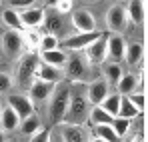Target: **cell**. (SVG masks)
<instances>
[{"mask_svg":"<svg viewBox=\"0 0 148 142\" xmlns=\"http://www.w3.org/2000/svg\"><path fill=\"white\" fill-rule=\"evenodd\" d=\"M68 104H70V84L66 82H56L54 88H52V94L46 100V112H48V120L50 124H60L64 122L66 116V110H68Z\"/></svg>","mask_w":148,"mask_h":142,"instance_id":"obj_1","label":"cell"},{"mask_svg":"<svg viewBox=\"0 0 148 142\" xmlns=\"http://www.w3.org/2000/svg\"><path fill=\"white\" fill-rule=\"evenodd\" d=\"M40 64V58H38V52H22L18 56V62H16V74H14V84L20 88V90H28L30 84L34 82L36 78V68Z\"/></svg>","mask_w":148,"mask_h":142,"instance_id":"obj_2","label":"cell"},{"mask_svg":"<svg viewBox=\"0 0 148 142\" xmlns=\"http://www.w3.org/2000/svg\"><path fill=\"white\" fill-rule=\"evenodd\" d=\"M90 108H92V106H90V102H88V98H86L84 86H78V88H72V86H70V104H68L64 122L84 124V122L88 120Z\"/></svg>","mask_w":148,"mask_h":142,"instance_id":"obj_3","label":"cell"},{"mask_svg":"<svg viewBox=\"0 0 148 142\" xmlns=\"http://www.w3.org/2000/svg\"><path fill=\"white\" fill-rule=\"evenodd\" d=\"M62 72L72 82H84L88 78V74H90V62L86 60L82 50H70V54L66 56Z\"/></svg>","mask_w":148,"mask_h":142,"instance_id":"obj_4","label":"cell"},{"mask_svg":"<svg viewBox=\"0 0 148 142\" xmlns=\"http://www.w3.org/2000/svg\"><path fill=\"white\" fill-rule=\"evenodd\" d=\"M56 134L60 142H88L90 134L84 128V124H70V122H60L56 124Z\"/></svg>","mask_w":148,"mask_h":142,"instance_id":"obj_5","label":"cell"},{"mask_svg":"<svg viewBox=\"0 0 148 142\" xmlns=\"http://www.w3.org/2000/svg\"><path fill=\"white\" fill-rule=\"evenodd\" d=\"M42 26L46 28L48 34H54V36H62V34H68L70 30V24L66 22L64 14L56 12L54 8H44V20H42Z\"/></svg>","mask_w":148,"mask_h":142,"instance_id":"obj_6","label":"cell"},{"mask_svg":"<svg viewBox=\"0 0 148 142\" xmlns=\"http://www.w3.org/2000/svg\"><path fill=\"white\" fill-rule=\"evenodd\" d=\"M104 22H106V28L114 34H120L126 30L128 26V14H126V8L120 6V4H114L106 10V16H104Z\"/></svg>","mask_w":148,"mask_h":142,"instance_id":"obj_7","label":"cell"},{"mask_svg":"<svg viewBox=\"0 0 148 142\" xmlns=\"http://www.w3.org/2000/svg\"><path fill=\"white\" fill-rule=\"evenodd\" d=\"M82 54L86 56V60L90 62V66H96V64L106 62V34L100 32V36L84 48Z\"/></svg>","mask_w":148,"mask_h":142,"instance_id":"obj_8","label":"cell"},{"mask_svg":"<svg viewBox=\"0 0 148 142\" xmlns=\"http://www.w3.org/2000/svg\"><path fill=\"white\" fill-rule=\"evenodd\" d=\"M6 106H10V108L20 116V120L34 112V102H32L30 96L24 94V92H12V94H8Z\"/></svg>","mask_w":148,"mask_h":142,"instance_id":"obj_9","label":"cell"},{"mask_svg":"<svg viewBox=\"0 0 148 142\" xmlns=\"http://www.w3.org/2000/svg\"><path fill=\"white\" fill-rule=\"evenodd\" d=\"M70 26L76 32H92V30H96V18H94V14L90 10L78 8V10H72Z\"/></svg>","mask_w":148,"mask_h":142,"instance_id":"obj_10","label":"cell"},{"mask_svg":"<svg viewBox=\"0 0 148 142\" xmlns=\"http://www.w3.org/2000/svg\"><path fill=\"white\" fill-rule=\"evenodd\" d=\"M100 36L98 30H92V32H74V34H68L60 44L66 50H84L92 40H96Z\"/></svg>","mask_w":148,"mask_h":142,"instance_id":"obj_11","label":"cell"},{"mask_svg":"<svg viewBox=\"0 0 148 142\" xmlns=\"http://www.w3.org/2000/svg\"><path fill=\"white\" fill-rule=\"evenodd\" d=\"M2 50L8 58H18L24 50V42L20 36V30H8L2 36Z\"/></svg>","mask_w":148,"mask_h":142,"instance_id":"obj_12","label":"cell"},{"mask_svg":"<svg viewBox=\"0 0 148 142\" xmlns=\"http://www.w3.org/2000/svg\"><path fill=\"white\" fill-rule=\"evenodd\" d=\"M84 90H86V98H88L90 106H98L100 102L108 96L110 84L104 78H94V80H90L88 86H84Z\"/></svg>","mask_w":148,"mask_h":142,"instance_id":"obj_13","label":"cell"},{"mask_svg":"<svg viewBox=\"0 0 148 142\" xmlns=\"http://www.w3.org/2000/svg\"><path fill=\"white\" fill-rule=\"evenodd\" d=\"M124 48L126 42L120 34H106V60L110 62H120L124 60Z\"/></svg>","mask_w":148,"mask_h":142,"instance_id":"obj_14","label":"cell"},{"mask_svg":"<svg viewBox=\"0 0 148 142\" xmlns=\"http://www.w3.org/2000/svg\"><path fill=\"white\" fill-rule=\"evenodd\" d=\"M52 88H54V82H46V80H40V78H34V82L30 84V88L26 90L30 100L34 104L38 102H46L48 96L52 94Z\"/></svg>","mask_w":148,"mask_h":142,"instance_id":"obj_15","label":"cell"},{"mask_svg":"<svg viewBox=\"0 0 148 142\" xmlns=\"http://www.w3.org/2000/svg\"><path fill=\"white\" fill-rule=\"evenodd\" d=\"M22 28H38L44 20V6H30L18 12Z\"/></svg>","mask_w":148,"mask_h":142,"instance_id":"obj_16","label":"cell"},{"mask_svg":"<svg viewBox=\"0 0 148 142\" xmlns=\"http://www.w3.org/2000/svg\"><path fill=\"white\" fill-rule=\"evenodd\" d=\"M66 52L60 50V48H54V50H40L38 52V58L42 64H48V66H54V68H64V62H66Z\"/></svg>","mask_w":148,"mask_h":142,"instance_id":"obj_17","label":"cell"},{"mask_svg":"<svg viewBox=\"0 0 148 142\" xmlns=\"http://www.w3.org/2000/svg\"><path fill=\"white\" fill-rule=\"evenodd\" d=\"M138 88H140V78H138L136 74H132V72L122 74V76H120V80L116 82V92H118L120 96L132 94V92H136Z\"/></svg>","mask_w":148,"mask_h":142,"instance_id":"obj_18","label":"cell"},{"mask_svg":"<svg viewBox=\"0 0 148 142\" xmlns=\"http://www.w3.org/2000/svg\"><path fill=\"white\" fill-rule=\"evenodd\" d=\"M122 66H120V62H110V60H106V62H102V78L110 84V88L112 86H116V82L120 80V76H122Z\"/></svg>","mask_w":148,"mask_h":142,"instance_id":"obj_19","label":"cell"},{"mask_svg":"<svg viewBox=\"0 0 148 142\" xmlns=\"http://www.w3.org/2000/svg\"><path fill=\"white\" fill-rule=\"evenodd\" d=\"M20 124V116L10 108V106H2V112H0V128L4 132H12L16 130Z\"/></svg>","mask_w":148,"mask_h":142,"instance_id":"obj_20","label":"cell"},{"mask_svg":"<svg viewBox=\"0 0 148 142\" xmlns=\"http://www.w3.org/2000/svg\"><path fill=\"white\" fill-rule=\"evenodd\" d=\"M124 60L130 66H138L144 60V44L140 42H130L128 46L124 48Z\"/></svg>","mask_w":148,"mask_h":142,"instance_id":"obj_21","label":"cell"},{"mask_svg":"<svg viewBox=\"0 0 148 142\" xmlns=\"http://www.w3.org/2000/svg\"><path fill=\"white\" fill-rule=\"evenodd\" d=\"M62 76H64V72L60 70V68H54V66H48V64H38V68H36V78H40V80H46V82H60L62 80Z\"/></svg>","mask_w":148,"mask_h":142,"instance_id":"obj_22","label":"cell"},{"mask_svg":"<svg viewBox=\"0 0 148 142\" xmlns=\"http://www.w3.org/2000/svg\"><path fill=\"white\" fill-rule=\"evenodd\" d=\"M128 20L134 24L144 22V0H128V8H126Z\"/></svg>","mask_w":148,"mask_h":142,"instance_id":"obj_23","label":"cell"},{"mask_svg":"<svg viewBox=\"0 0 148 142\" xmlns=\"http://www.w3.org/2000/svg\"><path fill=\"white\" fill-rule=\"evenodd\" d=\"M38 128H42V122L38 118V114L36 112H32V114H28L26 118L20 120V124H18V130L24 134V136H30V134H34Z\"/></svg>","mask_w":148,"mask_h":142,"instance_id":"obj_24","label":"cell"},{"mask_svg":"<svg viewBox=\"0 0 148 142\" xmlns=\"http://www.w3.org/2000/svg\"><path fill=\"white\" fill-rule=\"evenodd\" d=\"M120 100H122V96L118 94V92H108V96L100 102V106H102L110 116H116V114H118V108H120Z\"/></svg>","mask_w":148,"mask_h":142,"instance_id":"obj_25","label":"cell"},{"mask_svg":"<svg viewBox=\"0 0 148 142\" xmlns=\"http://www.w3.org/2000/svg\"><path fill=\"white\" fill-rule=\"evenodd\" d=\"M88 120H90V124L92 126H98V124H110V120H112V116L102 108V106H92L90 108V112H88Z\"/></svg>","mask_w":148,"mask_h":142,"instance_id":"obj_26","label":"cell"},{"mask_svg":"<svg viewBox=\"0 0 148 142\" xmlns=\"http://www.w3.org/2000/svg\"><path fill=\"white\" fill-rule=\"evenodd\" d=\"M2 22H4V26H8L10 30H22L18 10H14V8H10V6L2 10Z\"/></svg>","mask_w":148,"mask_h":142,"instance_id":"obj_27","label":"cell"},{"mask_svg":"<svg viewBox=\"0 0 148 142\" xmlns=\"http://www.w3.org/2000/svg\"><path fill=\"white\" fill-rule=\"evenodd\" d=\"M20 36H22V42L28 50L36 52L38 50V42H40V32H36V28H24L20 30Z\"/></svg>","mask_w":148,"mask_h":142,"instance_id":"obj_28","label":"cell"},{"mask_svg":"<svg viewBox=\"0 0 148 142\" xmlns=\"http://www.w3.org/2000/svg\"><path fill=\"white\" fill-rule=\"evenodd\" d=\"M132 120L128 118H122V116H112V120H110V126H112V130L116 132V136L118 138H124L126 134H128V130H130V124Z\"/></svg>","mask_w":148,"mask_h":142,"instance_id":"obj_29","label":"cell"},{"mask_svg":"<svg viewBox=\"0 0 148 142\" xmlns=\"http://www.w3.org/2000/svg\"><path fill=\"white\" fill-rule=\"evenodd\" d=\"M138 114H140V112L134 108V104L128 100V96H122V100H120V108H118V114H116V116H122V118L134 120Z\"/></svg>","mask_w":148,"mask_h":142,"instance_id":"obj_30","label":"cell"},{"mask_svg":"<svg viewBox=\"0 0 148 142\" xmlns=\"http://www.w3.org/2000/svg\"><path fill=\"white\" fill-rule=\"evenodd\" d=\"M94 136H100L102 140H106V142H118L120 140L116 136V132L112 130L110 124H98V126H94Z\"/></svg>","mask_w":148,"mask_h":142,"instance_id":"obj_31","label":"cell"},{"mask_svg":"<svg viewBox=\"0 0 148 142\" xmlns=\"http://www.w3.org/2000/svg\"><path fill=\"white\" fill-rule=\"evenodd\" d=\"M60 46V38L54 34H40V42H38V52L40 50H54Z\"/></svg>","mask_w":148,"mask_h":142,"instance_id":"obj_32","label":"cell"},{"mask_svg":"<svg viewBox=\"0 0 148 142\" xmlns=\"http://www.w3.org/2000/svg\"><path fill=\"white\" fill-rule=\"evenodd\" d=\"M128 100L134 104V108L138 110V112H144L146 110V94L144 92H132V94H128Z\"/></svg>","mask_w":148,"mask_h":142,"instance_id":"obj_33","label":"cell"},{"mask_svg":"<svg viewBox=\"0 0 148 142\" xmlns=\"http://www.w3.org/2000/svg\"><path fill=\"white\" fill-rule=\"evenodd\" d=\"M28 142H52L50 130H48V128H38L34 134L28 136Z\"/></svg>","mask_w":148,"mask_h":142,"instance_id":"obj_34","label":"cell"},{"mask_svg":"<svg viewBox=\"0 0 148 142\" xmlns=\"http://www.w3.org/2000/svg\"><path fill=\"white\" fill-rule=\"evenodd\" d=\"M12 86H14L12 76L6 74V72H0V94H8L12 90Z\"/></svg>","mask_w":148,"mask_h":142,"instance_id":"obj_35","label":"cell"},{"mask_svg":"<svg viewBox=\"0 0 148 142\" xmlns=\"http://www.w3.org/2000/svg\"><path fill=\"white\" fill-rule=\"evenodd\" d=\"M38 0H8V4H10V8H14V10H24V8H30V6H34Z\"/></svg>","mask_w":148,"mask_h":142,"instance_id":"obj_36","label":"cell"},{"mask_svg":"<svg viewBox=\"0 0 148 142\" xmlns=\"http://www.w3.org/2000/svg\"><path fill=\"white\" fill-rule=\"evenodd\" d=\"M72 4H74V0H58L56 6H54V10L60 12V14H68L72 10Z\"/></svg>","mask_w":148,"mask_h":142,"instance_id":"obj_37","label":"cell"},{"mask_svg":"<svg viewBox=\"0 0 148 142\" xmlns=\"http://www.w3.org/2000/svg\"><path fill=\"white\" fill-rule=\"evenodd\" d=\"M40 2H42V6H44V8H54L58 0H40Z\"/></svg>","mask_w":148,"mask_h":142,"instance_id":"obj_38","label":"cell"},{"mask_svg":"<svg viewBox=\"0 0 148 142\" xmlns=\"http://www.w3.org/2000/svg\"><path fill=\"white\" fill-rule=\"evenodd\" d=\"M130 142H146V138H144V134H142V132H138V134H134V136H132V140Z\"/></svg>","mask_w":148,"mask_h":142,"instance_id":"obj_39","label":"cell"},{"mask_svg":"<svg viewBox=\"0 0 148 142\" xmlns=\"http://www.w3.org/2000/svg\"><path fill=\"white\" fill-rule=\"evenodd\" d=\"M88 142H106V140H102L100 136H90V138H88Z\"/></svg>","mask_w":148,"mask_h":142,"instance_id":"obj_40","label":"cell"},{"mask_svg":"<svg viewBox=\"0 0 148 142\" xmlns=\"http://www.w3.org/2000/svg\"><path fill=\"white\" fill-rule=\"evenodd\" d=\"M4 134H6V132L0 128V142H6V136H4Z\"/></svg>","mask_w":148,"mask_h":142,"instance_id":"obj_41","label":"cell"},{"mask_svg":"<svg viewBox=\"0 0 148 142\" xmlns=\"http://www.w3.org/2000/svg\"><path fill=\"white\" fill-rule=\"evenodd\" d=\"M80 2H84V4H96L98 0H80Z\"/></svg>","mask_w":148,"mask_h":142,"instance_id":"obj_42","label":"cell"},{"mask_svg":"<svg viewBox=\"0 0 148 142\" xmlns=\"http://www.w3.org/2000/svg\"><path fill=\"white\" fill-rule=\"evenodd\" d=\"M6 142H16V140H6Z\"/></svg>","mask_w":148,"mask_h":142,"instance_id":"obj_43","label":"cell"},{"mask_svg":"<svg viewBox=\"0 0 148 142\" xmlns=\"http://www.w3.org/2000/svg\"><path fill=\"white\" fill-rule=\"evenodd\" d=\"M0 112H2V104H0Z\"/></svg>","mask_w":148,"mask_h":142,"instance_id":"obj_44","label":"cell"},{"mask_svg":"<svg viewBox=\"0 0 148 142\" xmlns=\"http://www.w3.org/2000/svg\"><path fill=\"white\" fill-rule=\"evenodd\" d=\"M2 2H4V0H0V4H2Z\"/></svg>","mask_w":148,"mask_h":142,"instance_id":"obj_45","label":"cell"}]
</instances>
